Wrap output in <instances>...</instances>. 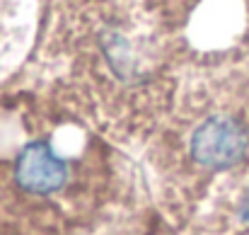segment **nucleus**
Instances as JSON below:
<instances>
[{
	"mask_svg": "<svg viewBox=\"0 0 249 235\" xmlns=\"http://www.w3.org/2000/svg\"><path fill=\"white\" fill-rule=\"evenodd\" d=\"M150 141L174 179L235 170L249 156V78L235 66L186 73Z\"/></svg>",
	"mask_w": 249,
	"mask_h": 235,
	"instance_id": "f03ea898",
	"label": "nucleus"
},
{
	"mask_svg": "<svg viewBox=\"0 0 249 235\" xmlns=\"http://www.w3.org/2000/svg\"><path fill=\"white\" fill-rule=\"evenodd\" d=\"M41 63L49 85L124 143L155 136L184 80L143 0H53Z\"/></svg>",
	"mask_w": 249,
	"mask_h": 235,
	"instance_id": "f257e3e1",
	"label": "nucleus"
},
{
	"mask_svg": "<svg viewBox=\"0 0 249 235\" xmlns=\"http://www.w3.org/2000/svg\"><path fill=\"white\" fill-rule=\"evenodd\" d=\"M240 218L249 223V194L245 196V201H242V209H240Z\"/></svg>",
	"mask_w": 249,
	"mask_h": 235,
	"instance_id": "20e7f679",
	"label": "nucleus"
},
{
	"mask_svg": "<svg viewBox=\"0 0 249 235\" xmlns=\"http://www.w3.org/2000/svg\"><path fill=\"white\" fill-rule=\"evenodd\" d=\"M186 73L232 66L242 0H143Z\"/></svg>",
	"mask_w": 249,
	"mask_h": 235,
	"instance_id": "7ed1b4c3",
	"label": "nucleus"
},
{
	"mask_svg": "<svg viewBox=\"0 0 249 235\" xmlns=\"http://www.w3.org/2000/svg\"><path fill=\"white\" fill-rule=\"evenodd\" d=\"M0 235H5V233H0Z\"/></svg>",
	"mask_w": 249,
	"mask_h": 235,
	"instance_id": "39448f33",
	"label": "nucleus"
}]
</instances>
